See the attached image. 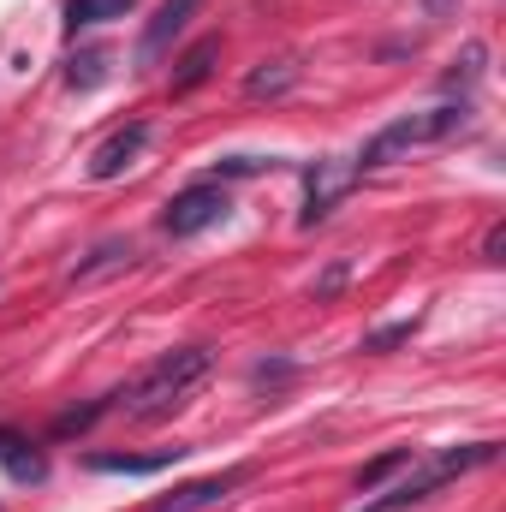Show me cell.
<instances>
[{"mask_svg": "<svg viewBox=\"0 0 506 512\" xmlns=\"http://www.w3.org/2000/svg\"><path fill=\"white\" fill-rule=\"evenodd\" d=\"M256 167H262V161H251V155H233V161H221V173H227V179H245V173H256Z\"/></svg>", "mask_w": 506, "mask_h": 512, "instance_id": "ffe728a7", "label": "cell"}, {"mask_svg": "<svg viewBox=\"0 0 506 512\" xmlns=\"http://www.w3.org/2000/svg\"><path fill=\"white\" fill-rule=\"evenodd\" d=\"M483 262H506V221L489 227V239H483Z\"/></svg>", "mask_w": 506, "mask_h": 512, "instance_id": "ac0fdd59", "label": "cell"}, {"mask_svg": "<svg viewBox=\"0 0 506 512\" xmlns=\"http://www.w3.org/2000/svg\"><path fill=\"white\" fill-rule=\"evenodd\" d=\"M417 334V316H405V322H387V328H376L370 340H364V352H387V346H405Z\"/></svg>", "mask_w": 506, "mask_h": 512, "instance_id": "2e32d148", "label": "cell"}, {"mask_svg": "<svg viewBox=\"0 0 506 512\" xmlns=\"http://www.w3.org/2000/svg\"><path fill=\"white\" fill-rule=\"evenodd\" d=\"M471 126V108L465 102H441V108H423V114H399V120H387V126L358 149V179L364 173H381V167H393V161H405V155H417V149H435V143H453L459 131Z\"/></svg>", "mask_w": 506, "mask_h": 512, "instance_id": "7a4b0ae2", "label": "cell"}, {"mask_svg": "<svg viewBox=\"0 0 506 512\" xmlns=\"http://www.w3.org/2000/svg\"><path fill=\"white\" fill-rule=\"evenodd\" d=\"M66 78H72V84H84V90H90V84H102V54H96V48H90V54H78Z\"/></svg>", "mask_w": 506, "mask_h": 512, "instance_id": "e0dca14e", "label": "cell"}, {"mask_svg": "<svg viewBox=\"0 0 506 512\" xmlns=\"http://www.w3.org/2000/svg\"><path fill=\"white\" fill-rule=\"evenodd\" d=\"M185 447H167V453H90V471H108V477H155L167 465H179Z\"/></svg>", "mask_w": 506, "mask_h": 512, "instance_id": "30bf717a", "label": "cell"}, {"mask_svg": "<svg viewBox=\"0 0 506 512\" xmlns=\"http://www.w3.org/2000/svg\"><path fill=\"white\" fill-rule=\"evenodd\" d=\"M352 185H358V167H352V161H316V167L304 173V209H298V227L328 221L334 203H340Z\"/></svg>", "mask_w": 506, "mask_h": 512, "instance_id": "5b68a950", "label": "cell"}, {"mask_svg": "<svg viewBox=\"0 0 506 512\" xmlns=\"http://www.w3.org/2000/svg\"><path fill=\"white\" fill-rule=\"evenodd\" d=\"M292 84H298V66H292V60H274V66H262V72L245 78V96L262 102V96H280V90H292Z\"/></svg>", "mask_w": 506, "mask_h": 512, "instance_id": "4fadbf2b", "label": "cell"}, {"mask_svg": "<svg viewBox=\"0 0 506 512\" xmlns=\"http://www.w3.org/2000/svg\"><path fill=\"white\" fill-rule=\"evenodd\" d=\"M143 143H149V126H143V120H131V126H120L114 137H102V143H96V155H90V179H102V185H108V179H120L131 161L143 155Z\"/></svg>", "mask_w": 506, "mask_h": 512, "instance_id": "9c48e42d", "label": "cell"}, {"mask_svg": "<svg viewBox=\"0 0 506 512\" xmlns=\"http://www.w3.org/2000/svg\"><path fill=\"white\" fill-rule=\"evenodd\" d=\"M251 483V465H233V471H215V477H197V483H179L173 495H161V501H149L143 512H209L221 507L233 489H245Z\"/></svg>", "mask_w": 506, "mask_h": 512, "instance_id": "8992f818", "label": "cell"}, {"mask_svg": "<svg viewBox=\"0 0 506 512\" xmlns=\"http://www.w3.org/2000/svg\"><path fill=\"white\" fill-rule=\"evenodd\" d=\"M108 411H114V393H108V399H96V405H78V411H60V417H54V441H66V435H84V429H90L96 417H108Z\"/></svg>", "mask_w": 506, "mask_h": 512, "instance_id": "9a60e30c", "label": "cell"}, {"mask_svg": "<svg viewBox=\"0 0 506 512\" xmlns=\"http://www.w3.org/2000/svg\"><path fill=\"white\" fill-rule=\"evenodd\" d=\"M197 6H203V0H161V6H155V18L143 24L137 60H143V66H155V60H161V54H167V48L185 36V24L197 18Z\"/></svg>", "mask_w": 506, "mask_h": 512, "instance_id": "52a82bcc", "label": "cell"}, {"mask_svg": "<svg viewBox=\"0 0 506 512\" xmlns=\"http://www.w3.org/2000/svg\"><path fill=\"white\" fill-rule=\"evenodd\" d=\"M340 280H346V262H334V268H328V274H322L310 292H316V298H328V292H340Z\"/></svg>", "mask_w": 506, "mask_h": 512, "instance_id": "d6986e66", "label": "cell"}, {"mask_svg": "<svg viewBox=\"0 0 506 512\" xmlns=\"http://www.w3.org/2000/svg\"><path fill=\"white\" fill-rule=\"evenodd\" d=\"M227 209H233V191H227L221 179H197V185H185V191L167 203L161 233H167V239H197V233L221 227V221H227Z\"/></svg>", "mask_w": 506, "mask_h": 512, "instance_id": "277c9868", "label": "cell"}, {"mask_svg": "<svg viewBox=\"0 0 506 512\" xmlns=\"http://www.w3.org/2000/svg\"><path fill=\"white\" fill-rule=\"evenodd\" d=\"M209 370H215V352H209V346L161 352L137 382H126L114 393V411H126L131 423H161V417H173L197 387L209 382Z\"/></svg>", "mask_w": 506, "mask_h": 512, "instance_id": "6da1fadb", "label": "cell"}, {"mask_svg": "<svg viewBox=\"0 0 506 512\" xmlns=\"http://www.w3.org/2000/svg\"><path fill=\"white\" fill-rule=\"evenodd\" d=\"M215 60H221V42H215V36H203V42H197V48H191V54L179 60V78H173V96H185V90H197V84H203V78L215 72Z\"/></svg>", "mask_w": 506, "mask_h": 512, "instance_id": "8fae6325", "label": "cell"}, {"mask_svg": "<svg viewBox=\"0 0 506 512\" xmlns=\"http://www.w3.org/2000/svg\"><path fill=\"white\" fill-rule=\"evenodd\" d=\"M495 453H501V441H465V447H441V453H429V459H411L405 477L387 483L376 501H364L358 512H405V507H417V501L441 495L453 477H465V471H477V465H495Z\"/></svg>", "mask_w": 506, "mask_h": 512, "instance_id": "3957f363", "label": "cell"}, {"mask_svg": "<svg viewBox=\"0 0 506 512\" xmlns=\"http://www.w3.org/2000/svg\"><path fill=\"white\" fill-rule=\"evenodd\" d=\"M137 0H66V30H90V24H108V18H126Z\"/></svg>", "mask_w": 506, "mask_h": 512, "instance_id": "7c38bea8", "label": "cell"}, {"mask_svg": "<svg viewBox=\"0 0 506 512\" xmlns=\"http://www.w3.org/2000/svg\"><path fill=\"white\" fill-rule=\"evenodd\" d=\"M411 459H417L411 447H393V453H381V459H370V465L358 471V495H376L381 483H387V477H399V471H405Z\"/></svg>", "mask_w": 506, "mask_h": 512, "instance_id": "5bb4252c", "label": "cell"}, {"mask_svg": "<svg viewBox=\"0 0 506 512\" xmlns=\"http://www.w3.org/2000/svg\"><path fill=\"white\" fill-rule=\"evenodd\" d=\"M0 471L12 477V483H24V489H36V483H48V453L24 435V429H12V423H0Z\"/></svg>", "mask_w": 506, "mask_h": 512, "instance_id": "ba28073f", "label": "cell"}]
</instances>
